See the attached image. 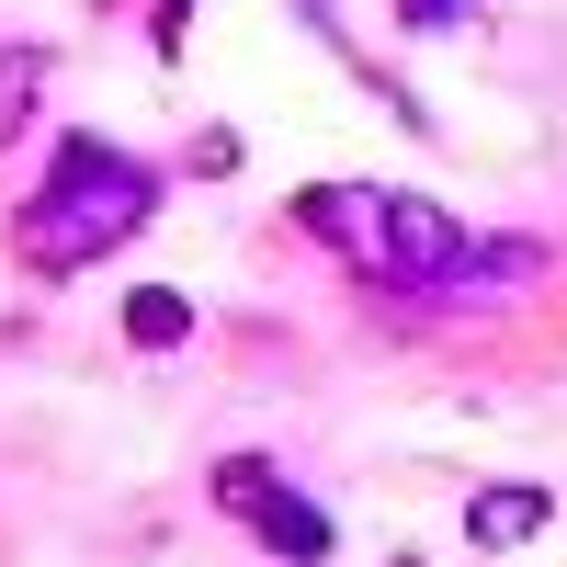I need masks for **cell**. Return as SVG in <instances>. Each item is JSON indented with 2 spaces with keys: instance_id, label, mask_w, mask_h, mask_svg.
Wrapping results in <instances>:
<instances>
[{
  "instance_id": "obj_1",
  "label": "cell",
  "mask_w": 567,
  "mask_h": 567,
  "mask_svg": "<svg viewBox=\"0 0 567 567\" xmlns=\"http://www.w3.org/2000/svg\"><path fill=\"white\" fill-rule=\"evenodd\" d=\"M148 216H159V171L125 159V148H103V136H69L58 171H45L34 194H23V216H12V261L58 284V272L114 261Z\"/></svg>"
},
{
  "instance_id": "obj_2",
  "label": "cell",
  "mask_w": 567,
  "mask_h": 567,
  "mask_svg": "<svg viewBox=\"0 0 567 567\" xmlns=\"http://www.w3.org/2000/svg\"><path fill=\"white\" fill-rule=\"evenodd\" d=\"M296 227H307L318 250H341L363 284H386V296H443L454 261L477 250L465 216H443L432 194H386V182H307Z\"/></svg>"
},
{
  "instance_id": "obj_3",
  "label": "cell",
  "mask_w": 567,
  "mask_h": 567,
  "mask_svg": "<svg viewBox=\"0 0 567 567\" xmlns=\"http://www.w3.org/2000/svg\"><path fill=\"white\" fill-rule=\"evenodd\" d=\"M216 511H227V523H250L284 567H318V556H329V511L296 499V477H284L272 454H227V465H216Z\"/></svg>"
},
{
  "instance_id": "obj_4",
  "label": "cell",
  "mask_w": 567,
  "mask_h": 567,
  "mask_svg": "<svg viewBox=\"0 0 567 567\" xmlns=\"http://www.w3.org/2000/svg\"><path fill=\"white\" fill-rule=\"evenodd\" d=\"M182 329H194V296H182V284H148V296H125V341H136V352H171Z\"/></svg>"
},
{
  "instance_id": "obj_5",
  "label": "cell",
  "mask_w": 567,
  "mask_h": 567,
  "mask_svg": "<svg viewBox=\"0 0 567 567\" xmlns=\"http://www.w3.org/2000/svg\"><path fill=\"white\" fill-rule=\"evenodd\" d=\"M465 534H477V545H523V534H545V488H488L477 511H465Z\"/></svg>"
},
{
  "instance_id": "obj_6",
  "label": "cell",
  "mask_w": 567,
  "mask_h": 567,
  "mask_svg": "<svg viewBox=\"0 0 567 567\" xmlns=\"http://www.w3.org/2000/svg\"><path fill=\"white\" fill-rule=\"evenodd\" d=\"M465 12H477V0H398V23H409V34H454Z\"/></svg>"
},
{
  "instance_id": "obj_7",
  "label": "cell",
  "mask_w": 567,
  "mask_h": 567,
  "mask_svg": "<svg viewBox=\"0 0 567 567\" xmlns=\"http://www.w3.org/2000/svg\"><path fill=\"white\" fill-rule=\"evenodd\" d=\"M45 58H12V80H0V136H23V91H34Z\"/></svg>"
},
{
  "instance_id": "obj_8",
  "label": "cell",
  "mask_w": 567,
  "mask_h": 567,
  "mask_svg": "<svg viewBox=\"0 0 567 567\" xmlns=\"http://www.w3.org/2000/svg\"><path fill=\"white\" fill-rule=\"evenodd\" d=\"M182 23H194V0H159V45H182Z\"/></svg>"
}]
</instances>
